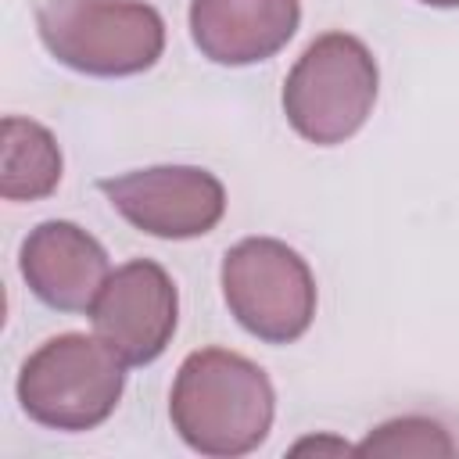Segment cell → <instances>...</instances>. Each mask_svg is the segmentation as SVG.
Returning a JSON list of instances; mask_svg holds the SVG:
<instances>
[{
  "label": "cell",
  "mask_w": 459,
  "mask_h": 459,
  "mask_svg": "<svg viewBox=\"0 0 459 459\" xmlns=\"http://www.w3.org/2000/svg\"><path fill=\"white\" fill-rule=\"evenodd\" d=\"M273 416V380L247 355L201 348L179 362L169 394V420L197 455L237 459L255 452L269 437Z\"/></svg>",
  "instance_id": "6da1fadb"
},
{
  "label": "cell",
  "mask_w": 459,
  "mask_h": 459,
  "mask_svg": "<svg viewBox=\"0 0 459 459\" xmlns=\"http://www.w3.org/2000/svg\"><path fill=\"white\" fill-rule=\"evenodd\" d=\"M36 32L57 65L93 79L140 75L165 50V18L143 0H36Z\"/></svg>",
  "instance_id": "7a4b0ae2"
},
{
  "label": "cell",
  "mask_w": 459,
  "mask_h": 459,
  "mask_svg": "<svg viewBox=\"0 0 459 459\" xmlns=\"http://www.w3.org/2000/svg\"><path fill=\"white\" fill-rule=\"evenodd\" d=\"M377 90L380 68L373 50L351 32H323L287 72L280 100L290 129L301 140L337 147L366 126Z\"/></svg>",
  "instance_id": "3957f363"
},
{
  "label": "cell",
  "mask_w": 459,
  "mask_h": 459,
  "mask_svg": "<svg viewBox=\"0 0 459 459\" xmlns=\"http://www.w3.org/2000/svg\"><path fill=\"white\" fill-rule=\"evenodd\" d=\"M14 391L32 423L61 434H82L118 409L126 362L100 337L57 333L22 362Z\"/></svg>",
  "instance_id": "277c9868"
},
{
  "label": "cell",
  "mask_w": 459,
  "mask_h": 459,
  "mask_svg": "<svg viewBox=\"0 0 459 459\" xmlns=\"http://www.w3.org/2000/svg\"><path fill=\"white\" fill-rule=\"evenodd\" d=\"M222 301L230 316L265 344H294L316 319V276L276 237H244L222 255Z\"/></svg>",
  "instance_id": "5b68a950"
},
{
  "label": "cell",
  "mask_w": 459,
  "mask_h": 459,
  "mask_svg": "<svg viewBox=\"0 0 459 459\" xmlns=\"http://www.w3.org/2000/svg\"><path fill=\"white\" fill-rule=\"evenodd\" d=\"M108 204L140 233L158 240H194L226 215V186L201 165H151L97 179Z\"/></svg>",
  "instance_id": "8992f818"
},
{
  "label": "cell",
  "mask_w": 459,
  "mask_h": 459,
  "mask_svg": "<svg viewBox=\"0 0 459 459\" xmlns=\"http://www.w3.org/2000/svg\"><path fill=\"white\" fill-rule=\"evenodd\" d=\"M90 323L126 366H151L165 355L179 326V294L172 276L154 258L118 265L100 287Z\"/></svg>",
  "instance_id": "52a82bcc"
},
{
  "label": "cell",
  "mask_w": 459,
  "mask_h": 459,
  "mask_svg": "<svg viewBox=\"0 0 459 459\" xmlns=\"http://www.w3.org/2000/svg\"><path fill=\"white\" fill-rule=\"evenodd\" d=\"M25 287L54 312H90L111 276L104 244L68 219H47L22 240Z\"/></svg>",
  "instance_id": "ba28073f"
},
{
  "label": "cell",
  "mask_w": 459,
  "mask_h": 459,
  "mask_svg": "<svg viewBox=\"0 0 459 459\" xmlns=\"http://www.w3.org/2000/svg\"><path fill=\"white\" fill-rule=\"evenodd\" d=\"M301 25V0H190L194 47L226 68L280 54Z\"/></svg>",
  "instance_id": "9c48e42d"
},
{
  "label": "cell",
  "mask_w": 459,
  "mask_h": 459,
  "mask_svg": "<svg viewBox=\"0 0 459 459\" xmlns=\"http://www.w3.org/2000/svg\"><path fill=\"white\" fill-rule=\"evenodd\" d=\"M61 147L47 126L18 115L0 122V194L7 201L50 197L61 183Z\"/></svg>",
  "instance_id": "30bf717a"
},
{
  "label": "cell",
  "mask_w": 459,
  "mask_h": 459,
  "mask_svg": "<svg viewBox=\"0 0 459 459\" xmlns=\"http://www.w3.org/2000/svg\"><path fill=\"white\" fill-rule=\"evenodd\" d=\"M359 455H452L455 445L437 420L427 416H398L373 427L359 445Z\"/></svg>",
  "instance_id": "8fae6325"
},
{
  "label": "cell",
  "mask_w": 459,
  "mask_h": 459,
  "mask_svg": "<svg viewBox=\"0 0 459 459\" xmlns=\"http://www.w3.org/2000/svg\"><path fill=\"white\" fill-rule=\"evenodd\" d=\"M308 448H316V452H323V448H330V452H355L351 445H344V441H316V437H308V441H298L294 445V452H308Z\"/></svg>",
  "instance_id": "7c38bea8"
},
{
  "label": "cell",
  "mask_w": 459,
  "mask_h": 459,
  "mask_svg": "<svg viewBox=\"0 0 459 459\" xmlns=\"http://www.w3.org/2000/svg\"><path fill=\"white\" fill-rule=\"evenodd\" d=\"M420 4H427V7H441V11H448V7H459V0H420Z\"/></svg>",
  "instance_id": "4fadbf2b"
}]
</instances>
